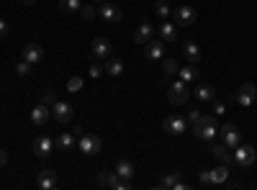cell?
<instances>
[{
  "label": "cell",
  "instance_id": "obj_11",
  "mask_svg": "<svg viewBox=\"0 0 257 190\" xmlns=\"http://www.w3.org/2000/svg\"><path fill=\"white\" fill-rule=\"evenodd\" d=\"M52 152H54V139H49V136H36L34 139V154L39 159H47Z\"/></svg>",
  "mask_w": 257,
  "mask_h": 190
},
{
  "label": "cell",
  "instance_id": "obj_18",
  "mask_svg": "<svg viewBox=\"0 0 257 190\" xmlns=\"http://www.w3.org/2000/svg\"><path fill=\"white\" fill-rule=\"evenodd\" d=\"M211 154L216 157L221 164H231V149L224 141H211Z\"/></svg>",
  "mask_w": 257,
  "mask_h": 190
},
{
  "label": "cell",
  "instance_id": "obj_30",
  "mask_svg": "<svg viewBox=\"0 0 257 190\" xmlns=\"http://www.w3.org/2000/svg\"><path fill=\"white\" fill-rule=\"evenodd\" d=\"M178 180H180V172H170V175H165V177L160 180V187H170V190H173Z\"/></svg>",
  "mask_w": 257,
  "mask_h": 190
},
{
  "label": "cell",
  "instance_id": "obj_29",
  "mask_svg": "<svg viewBox=\"0 0 257 190\" xmlns=\"http://www.w3.org/2000/svg\"><path fill=\"white\" fill-rule=\"evenodd\" d=\"M178 62L175 59H162V72H165V77H175L178 75Z\"/></svg>",
  "mask_w": 257,
  "mask_h": 190
},
{
  "label": "cell",
  "instance_id": "obj_34",
  "mask_svg": "<svg viewBox=\"0 0 257 190\" xmlns=\"http://www.w3.org/2000/svg\"><path fill=\"white\" fill-rule=\"evenodd\" d=\"M80 16H82L85 21H93V18L98 16V8H95V6H82V8H80Z\"/></svg>",
  "mask_w": 257,
  "mask_h": 190
},
{
  "label": "cell",
  "instance_id": "obj_40",
  "mask_svg": "<svg viewBox=\"0 0 257 190\" xmlns=\"http://www.w3.org/2000/svg\"><path fill=\"white\" fill-rule=\"evenodd\" d=\"M6 164H8V152L0 149V167H6Z\"/></svg>",
  "mask_w": 257,
  "mask_h": 190
},
{
  "label": "cell",
  "instance_id": "obj_21",
  "mask_svg": "<svg viewBox=\"0 0 257 190\" xmlns=\"http://www.w3.org/2000/svg\"><path fill=\"white\" fill-rule=\"evenodd\" d=\"M157 34H160V39L165 41V44H173V41L178 39V29H175V24H170V21H165V24L157 29Z\"/></svg>",
  "mask_w": 257,
  "mask_h": 190
},
{
  "label": "cell",
  "instance_id": "obj_8",
  "mask_svg": "<svg viewBox=\"0 0 257 190\" xmlns=\"http://www.w3.org/2000/svg\"><path fill=\"white\" fill-rule=\"evenodd\" d=\"M162 129H165L170 136H180V134L188 131V118H183V116H167V118L162 121Z\"/></svg>",
  "mask_w": 257,
  "mask_h": 190
},
{
  "label": "cell",
  "instance_id": "obj_15",
  "mask_svg": "<svg viewBox=\"0 0 257 190\" xmlns=\"http://www.w3.org/2000/svg\"><path fill=\"white\" fill-rule=\"evenodd\" d=\"M196 8H190V6H180L175 8V21H178V26H190V24H196Z\"/></svg>",
  "mask_w": 257,
  "mask_h": 190
},
{
  "label": "cell",
  "instance_id": "obj_43",
  "mask_svg": "<svg viewBox=\"0 0 257 190\" xmlns=\"http://www.w3.org/2000/svg\"><path fill=\"white\" fill-rule=\"evenodd\" d=\"M24 6H36V0H24Z\"/></svg>",
  "mask_w": 257,
  "mask_h": 190
},
{
  "label": "cell",
  "instance_id": "obj_28",
  "mask_svg": "<svg viewBox=\"0 0 257 190\" xmlns=\"http://www.w3.org/2000/svg\"><path fill=\"white\" fill-rule=\"evenodd\" d=\"M211 180H213V185H221V182H226V180H229V170H226V164L216 167V170H211Z\"/></svg>",
  "mask_w": 257,
  "mask_h": 190
},
{
  "label": "cell",
  "instance_id": "obj_41",
  "mask_svg": "<svg viewBox=\"0 0 257 190\" xmlns=\"http://www.w3.org/2000/svg\"><path fill=\"white\" fill-rule=\"evenodd\" d=\"M198 116H201V113H198L196 108H193V111L188 113V121H190V123H193V121H198Z\"/></svg>",
  "mask_w": 257,
  "mask_h": 190
},
{
  "label": "cell",
  "instance_id": "obj_31",
  "mask_svg": "<svg viewBox=\"0 0 257 190\" xmlns=\"http://www.w3.org/2000/svg\"><path fill=\"white\" fill-rule=\"evenodd\" d=\"M41 103H44V105H49V108H52V105L57 103V93H54L52 88H44V90H41Z\"/></svg>",
  "mask_w": 257,
  "mask_h": 190
},
{
  "label": "cell",
  "instance_id": "obj_36",
  "mask_svg": "<svg viewBox=\"0 0 257 190\" xmlns=\"http://www.w3.org/2000/svg\"><path fill=\"white\" fill-rule=\"evenodd\" d=\"M88 75H90V77H100V75H103V67L95 62V57H93V62L88 65Z\"/></svg>",
  "mask_w": 257,
  "mask_h": 190
},
{
  "label": "cell",
  "instance_id": "obj_33",
  "mask_svg": "<svg viewBox=\"0 0 257 190\" xmlns=\"http://www.w3.org/2000/svg\"><path fill=\"white\" fill-rule=\"evenodd\" d=\"M155 13L160 18H170V6L165 3V0H157V3H155Z\"/></svg>",
  "mask_w": 257,
  "mask_h": 190
},
{
  "label": "cell",
  "instance_id": "obj_10",
  "mask_svg": "<svg viewBox=\"0 0 257 190\" xmlns=\"http://www.w3.org/2000/svg\"><path fill=\"white\" fill-rule=\"evenodd\" d=\"M221 141L229 146V149H237V146L242 144V131L234 123H226V126H221Z\"/></svg>",
  "mask_w": 257,
  "mask_h": 190
},
{
  "label": "cell",
  "instance_id": "obj_6",
  "mask_svg": "<svg viewBox=\"0 0 257 190\" xmlns=\"http://www.w3.org/2000/svg\"><path fill=\"white\" fill-rule=\"evenodd\" d=\"M52 118L57 121V123H62V126H67L72 118H75V108L70 103H62V100H57L54 105H52Z\"/></svg>",
  "mask_w": 257,
  "mask_h": 190
},
{
  "label": "cell",
  "instance_id": "obj_14",
  "mask_svg": "<svg viewBox=\"0 0 257 190\" xmlns=\"http://www.w3.org/2000/svg\"><path fill=\"white\" fill-rule=\"evenodd\" d=\"M75 144H77V134H75V131H62V134L54 139V146H57L59 152H72Z\"/></svg>",
  "mask_w": 257,
  "mask_h": 190
},
{
  "label": "cell",
  "instance_id": "obj_23",
  "mask_svg": "<svg viewBox=\"0 0 257 190\" xmlns=\"http://www.w3.org/2000/svg\"><path fill=\"white\" fill-rule=\"evenodd\" d=\"M116 175H118L121 180H132V177H134V164L128 162V159H118V162H116Z\"/></svg>",
  "mask_w": 257,
  "mask_h": 190
},
{
  "label": "cell",
  "instance_id": "obj_37",
  "mask_svg": "<svg viewBox=\"0 0 257 190\" xmlns=\"http://www.w3.org/2000/svg\"><path fill=\"white\" fill-rule=\"evenodd\" d=\"M80 88H82V77H70L67 90H70V93H80Z\"/></svg>",
  "mask_w": 257,
  "mask_h": 190
},
{
  "label": "cell",
  "instance_id": "obj_12",
  "mask_svg": "<svg viewBox=\"0 0 257 190\" xmlns=\"http://www.w3.org/2000/svg\"><path fill=\"white\" fill-rule=\"evenodd\" d=\"M254 98H257V88L252 85V82H244V85H239V90H237V103L242 105V108H249V105L254 103Z\"/></svg>",
  "mask_w": 257,
  "mask_h": 190
},
{
  "label": "cell",
  "instance_id": "obj_24",
  "mask_svg": "<svg viewBox=\"0 0 257 190\" xmlns=\"http://www.w3.org/2000/svg\"><path fill=\"white\" fill-rule=\"evenodd\" d=\"M183 57L190 62V65H196V62L201 59V47H198V44H193V41H188V44L183 47Z\"/></svg>",
  "mask_w": 257,
  "mask_h": 190
},
{
  "label": "cell",
  "instance_id": "obj_5",
  "mask_svg": "<svg viewBox=\"0 0 257 190\" xmlns=\"http://www.w3.org/2000/svg\"><path fill=\"white\" fill-rule=\"evenodd\" d=\"M231 159L237 162L239 167H249V164H254V159H257V152H254V146L239 144L237 149H231Z\"/></svg>",
  "mask_w": 257,
  "mask_h": 190
},
{
  "label": "cell",
  "instance_id": "obj_13",
  "mask_svg": "<svg viewBox=\"0 0 257 190\" xmlns=\"http://www.w3.org/2000/svg\"><path fill=\"white\" fill-rule=\"evenodd\" d=\"M90 54H93L95 59H108V57H111V41L105 39V36L93 39V44H90Z\"/></svg>",
  "mask_w": 257,
  "mask_h": 190
},
{
  "label": "cell",
  "instance_id": "obj_4",
  "mask_svg": "<svg viewBox=\"0 0 257 190\" xmlns=\"http://www.w3.org/2000/svg\"><path fill=\"white\" fill-rule=\"evenodd\" d=\"M128 182H132V180H121V177L116 175V170H113V172H108V170H100V172H98V185H100V187L126 190V187H128Z\"/></svg>",
  "mask_w": 257,
  "mask_h": 190
},
{
  "label": "cell",
  "instance_id": "obj_44",
  "mask_svg": "<svg viewBox=\"0 0 257 190\" xmlns=\"http://www.w3.org/2000/svg\"><path fill=\"white\" fill-rule=\"evenodd\" d=\"M93 3H98V6H100V3H103V0H93Z\"/></svg>",
  "mask_w": 257,
  "mask_h": 190
},
{
  "label": "cell",
  "instance_id": "obj_1",
  "mask_svg": "<svg viewBox=\"0 0 257 190\" xmlns=\"http://www.w3.org/2000/svg\"><path fill=\"white\" fill-rule=\"evenodd\" d=\"M193 134L201 141H213L219 134V123L216 116H198V121H193Z\"/></svg>",
  "mask_w": 257,
  "mask_h": 190
},
{
  "label": "cell",
  "instance_id": "obj_25",
  "mask_svg": "<svg viewBox=\"0 0 257 190\" xmlns=\"http://www.w3.org/2000/svg\"><path fill=\"white\" fill-rule=\"evenodd\" d=\"M196 98L201 103H211L213 98H216V88H211V85H198L196 88Z\"/></svg>",
  "mask_w": 257,
  "mask_h": 190
},
{
  "label": "cell",
  "instance_id": "obj_27",
  "mask_svg": "<svg viewBox=\"0 0 257 190\" xmlns=\"http://www.w3.org/2000/svg\"><path fill=\"white\" fill-rule=\"evenodd\" d=\"M82 0H59V11L62 13H80Z\"/></svg>",
  "mask_w": 257,
  "mask_h": 190
},
{
  "label": "cell",
  "instance_id": "obj_42",
  "mask_svg": "<svg viewBox=\"0 0 257 190\" xmlns=\"http://www.w3.org/2000/svg\"><path fill=\"white\" fill-rule=\"evenodd\" d=\"M188 187H190V185H188V182H183V180H178V182H175V187H173V190H188Z\"/></svg>",
  "mask_w": 257,
  "mask_h": 190
},
{
  "label": "cell",
  "instance_id": "obj_17",
  "mask_svg": "<svg viewBox=\"0 0 257 190\" xmlns=\"http://www.w3.org/2000/svg\"><path fill=\"white\" fill-rule=\"evenodd\" d=\"M49 118H52V108H49V105H44V103H39L36 108L31 111V123L34 126H47Z\"/></svg>",
  "mask_w": 257,
  "mask_h": 190
},
{
  "label": "cell",
  "instance_id": "obj_3",
  "mask_svg": "<svg viewBox=\"0 0 257 190\" xmlns=\"http://www.w3.org/2000/svg\"><path fill=\"white\" fill-rule=\"evenodd\" d=\"M188 95H190L188 82H183V80H173V82H170L167 100L173 103V105H185V103H188Z\"/></svg>",
  "mask_w": 257,
  "mask_h": 190
},
{
  "label": "cell",
  "instance_id": "obj_19",
  "mask_svg": "<svg viewBox=\"0 0 257 190\" xmlns=\"http://www.w3.org/2000/svg\"><path fill=\"white\" fill-rule=\"evenodd\" d=\"M57 172L54 170H41L39 172V177H36V185L41 187V190H54L57 187Z\"/></svg>",
  "mask_w": 257,
  "mask_h": 190
},
{
  "label": "cell",
  "instance_id": "obj_16",
  "mask_svg": "<svg viewBox=\"0 0 257 190\" xmlns=\"http://www.w3.org/2000/svg\"><path fill=\"white\" fill-rule=\"evenodd\" d=\"M165 54V41L162 39H152L149 44H144V57L152 62V59H162Z\"/></svg>",
  "mask_w": 257,
  "mask_h": 190
},
{
  "label": "cell",
  "instance_id": "obj_35",
  "mask_svg": "<svg viewBox=\"0 0 257 190\" xmlns=\"http://www.w3.org/2000/svg\"><path fill=\"white\" fill-rule=\"evenodd\" d=\"M29 72H31V65H29L26 59H21L18 65H16V75H18V77H26Z\"/></svg>",
  "mask_w": 257,
  "mask_h": 190
},
{
  "label": "cell",
  "instance_id": "obj_39",
  "mask_svg": "<svg viewBox=\"0 0 257 190\" xmlns=\"http://www.w3.org/2000/svg\"><path fill=\"white\" fill-rule=\"evenodd\" d=\"M6 36H8V21L0 18V39H6Z\"/></svg>",
  "mask_w": 257,
  "mask_h": 190
},
{
  "label": "cell",
  "instance_id": "obj_38",
  "mask_svg": "<svg viewBox=\"0 0 257 190\" xmlns=\"http://www.w3.org/2000/svg\"><path fill=\"white\" fill-rule=\"evenodd\" d=\"M198 180H201V185H213V180H211V170L198 172Z\"/></svg>",
  "mask_w": 257,
  "mask_h": 190
},
{
  "label": "cell",
  "instance_id": "obj_9",
  "mask_svg": "<svg viewBox=\"0 0 257 190\" xmlns=\"http://www.w3.org/2000/svg\"><path fill=\"white\" fill-rule=\"evenodd\" d=\"M98 16L105 21V24H118V21L123 18L121 8H118L116 3H105V0H103V3L98 6Z\"/></svg>",
  "mask_w": 257,
  "mask_h": 190
},
{
  "label": "cell",
  "instance_id": "obj_7",
  "mask_svg": "<svg viewBox=\"0 0 257 190\" xmlns=\"http://www.w3.org/2000/svg\"><path fill=\"white\" fill-rule=\"evenodd\" d=\"M44 57H47V52H44V47H41V44H26L24 49H21V59H26L31 67L41 65Z\"/></svg>",
  "mask_w": 257,
  "mask_h": 190
},
{
  "label": "cell",
  "instance_id": "obj_32",
  "mask_svg": "<svg viewBox=\"0 0 257 190\" xmlns=\"http://www.w3.org/2000/svg\"><path fill=\"white\" fill-rule=\"evenodd\" d=\"M211 111H213V116H224V113H226V103L213 98V100H211Z\"/></svg>",
  "mask_w": 257,
  "mask_h": 190
},
{
  "label": "cell",
  "instance_id": "obj_26",
  "mask_svg": "<svg viewBox=\"0 0 257 190\" xmlns=\"http://www.w3.org/2000/svg\"><path fill=\"white\" fill-rule=\"evenodd\" d=\"M178 75H180V80H183V82H193V80H198V67L188 62V67H180V70H178Z\"/></svg>",
  "mask_w": 257,
  "mask_h": 190
},
{
  "label": "cell",
  "instance_id": "obj_22",
  "mask_svg": "<svg viewBox=\"0 0 257 190\" xmlns=\"http://www.w3.org/2000/svg\"><path fill=\"white\" fill-rule=\"evenodd\" d=\"M103 72L111 75V77H121L123 75V62L116 59V57H108V59H105V65H103Z\"/></svg>",
  "mask_w": 257,
  "mask_h": 190
},
{
  "label": "cell",
  "instance_id": "obj_2",
  "mask_svg": "<svg viewBox=\"0 0 257 190\" xmlns=\"http://www.w3.org/2000/svg\"><path fill=\"white\" fill-rule=\"evenodd\" d=\"M77 146H80L82 154L93 157V154H100L103 152V139L98 134H80L77 136Z\"/></svg>",
  "mask_w": 257,
  "mask_h": 190
},
{
  "label": "cell",
  "instance_id": "obj_20",
  "mask_svg": "<svg viewBox=\"0 0 257 190\" xmlns=\"http://www.w3.org/2000/svg\"><path fill=\"white\" fill-rule=\"evenodd\" d=\"M155 31H157L155 26H149V24H142V26H139V29L134 31V41H137V44H142V47H144V44H149V41L155 39Z\"/></svg>",
  "mask_w": 257,
  "mask_h": 190
}]
</instances>
